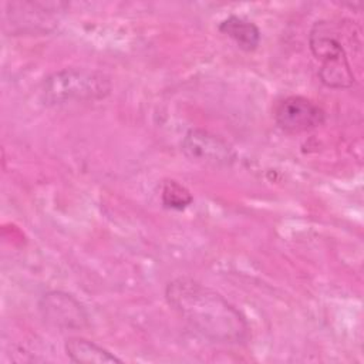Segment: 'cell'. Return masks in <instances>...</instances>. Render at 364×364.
<instances>
[{
	"label": "cell",
	"mask_w": 364,
	"mask_h": 364,
	"mask_svg": "<svg viewBox=\"0 0 364 364\" xmlns=\"http://www.w3.org/2000/svg\"><path fill=\"white\" fill-rule=\"evenodd\" d=\"M161 202L168 209L183 210L193 202V198H192L191 192L188 191V188H185L178 181L169 179L162 183Z\"/></svg>",
	"instance_id": "30bf717a"
},
{
	"label": "cell",
	"mask_w": 364,
	"mask_h": 364,
	"mask_svg": "<svg viewBox=\"0 0 364 364\" xmlns=\"http://www.w3.org/2000/svg\"><path fill=\"white\" fill-rule=\"evenodd\" d=\"M324 121V109L301 95L287 97L274 108V122L286 134L307 132L323 125Z\"/></svg>",
	"instance_id": "52a82bcc"
},
{
	"label": "cell",
	"mask_w": 364,
	"mask_h": 364,
	"mask_svg": "<svg viewBox=\"0 0 364 364\" xmlns=\"http://www.w3.org/2000/svg\"><path fill=\"white\" fill-rule=\"evenodd\" d=\"M218 30L232 38L243 51H255L262 40L259 27L250 20L239 16H229L219 23Z\"/></svg>",
	"instance_id": "9c48e42d"
},
{
	"label": "cell",
	"mask_w": 364,
	"mask_h": 364,
	"mask_svg": "<svg viewBox=\"0 0 364 364\" xmlns=\"http://www.w3.org/2000/svg\"><path fill=\"white\" fill-rule=\"evenodd\" d=\"M171 309L196 333L219 344H243L250 337L246 317L219 291L189 277H176L165 287Z\"/></svg>",
	"instance_id": "6da1fadb"
},
{
	"label": "cell",
	"mask_w": 364,
	"mask_h": 364,
	"mask_svg": "<svg viewBox=\"0 0 364 364\" xmlns=\"http://www.w3.org/2000/svg\"><path fill=\"white\" fill-rule=\"evenodd\" d=\"M181 149L186 159L203 166L226 168L236 159V152L226 139L200 128H192L185 134Z\"/></svg>",
	"instance_id": "5b68a950"
},
{
	"label": "cell",
	"mask_w": 364,
	"mask_h": 364,
	"mask_svg": "<svg viewBox=\"0 0 364 364\" xmlns=\"http://www.w3.org/2000/svg\"><path fill=\"white\" fill-rule=\"evenodd\" d=\"M310 50L320 61L318 77L328 88H350L354 84V73L347 53L327 21H317L309 36Z\"/></svg>",
	"instance_id": "3957f363"
},
{
	"label": "cell",
	"mask_w": 364,
	"mask_h": 364,
	"mask_svg": "<svg viewBox=\"0 0 364 364\" xmlns=\"http://www.w3.org/2000/svg\"><path fill=\"white\" fill-rule=\"evenodd\" d=\"M41 317L61 331L82 330L88 326V313L84 306L70 293L53 290L44 293L38 300Z\"/></svg>",
	"instance_id": "8992f818"
},
{
	"label": "cell",
	"mask_w": 364,
	"mask_h": 364,
	"mask_svg": "<svg viewBox=\"0 0 364 364\" xmlns=\"http://www.w3.org/2000/svg\"><path fill=\"white\" fill-rule=\"evenodd\" d=\"M63 1H7L3 27L11 36H38L53 31L68 11Z\"/></svg>",
	"instance_id": "277c9868"
},
{
	"label": "cell",
	"mask_w": 364,
	"mask_h": 364,
	"mask_svg": "<svg viewBox=\"0 0 364 364\" xmlns=\"http://www.w3.org/2000/svg\"><path fill=\"white\" fill-rule=\"evenodd\" d=\"M64 351L70 361L77 364H108L122 363L119 357L82 337H70L64 344Z\"/></svg>",
	"instance_id": "ba28073f"
},
{
	"label": "cell",
	"mask_w": 364,
	"mask_h": 364,
	"mask_svg": "<svg viewBox=\"0 0 364 364\" xmlns=\"http://www.w3.org/2000/svg\"><path fill=\"white\" fill-rule=\"evenodd\" d=\"M111 80L101 71L90 68H63L44 78L41 97L46 104L97 101L111 92Z\"/></svg>",
	"instance_id": "7a4b0ae2"
}]
</instances>
